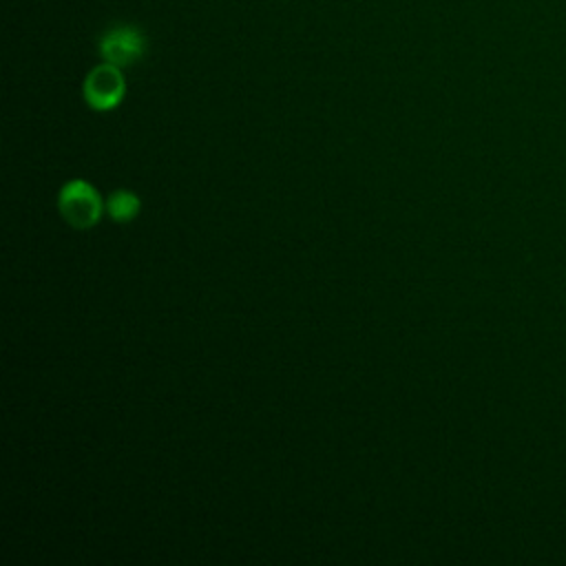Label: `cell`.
<instances>
[{
  "label": "cell",
  "instance_id": "obj_3",
  "mask_svg": "<svg viewBox=\"0 0 566 566\" xmlns=\"http://www.w3.org/2000/svg\"><path fill=\"white\" fill-rule=\"evenodd\" d=\"M146 53V35L130 24L113 27L99 40V55L115 66H128Z\"/></svg>",
  "mask_w": 566,
  "mask_h": 566
},
{
  "label": "cell",
  "instance_id": "obj_4",
  "mask_svg": "<svg viewBox=\"0 0 566 566\" xmlns=\"http://www.w3.org/2000/svg\"><path fill=\"white\" fill-rule=\"evenodd\" d=\"M139 206H142L139 197L135 192H130V190H115L108 197V203H106L108 214L115 221H119V223H126V221L135 219L137 212H139Z\"/></svg>",
  "mask_w": 566,
  "mask_h": 566
},
{
  "label": "cell",
  "instance_id": "obj_1",
  "mask_svg": "<svg viewBox=\"0 0 566 566\" xmlns=\"http://www.w3.org/2000/svg\"><path fill=\"white\" fill-rule=\"evenodd\" d=\"M57 208L69 226L77 230H86L95 226L102 217V197L91 184L82 179H73L62 186L57 197Z\"/></svg>",
  "mask_w": 566,
  "mask_h": 566
},
{
  "label": "cell",
  "instance_id": "obj_2",
  "mask_svg": "<svg viewBox=\"0 0 566 566\" xmlns=\"http://www.w3.org/2000/svg\"><path fill=\"white\" fill-rule=\"evenodd\" d=\"M82 93H84L86 104L95 111L115 108L122 102L124 93H126V82H124V75H122L119 66H115L111 62H104V64L95 66L86 75Z\"/></svg>",
  "mask_w": 566,
  "mask_h": 566
}]
</instances>
